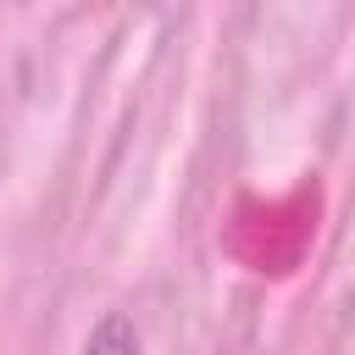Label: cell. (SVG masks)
Masks as SVG:
<instances>
[{
  "label": "cell",
  "mask_w": 355,
  "mask_h": 355,
  "mask_svg": "<svg viewBox=\"0 0 355 355\" xmlns=\"http://www.w3.org/2000/svg\"><path fill=\"white\" fill-rule=\"evenodd\" d=\"M83 355H139V333L128 316H100V327L83 338Z\"/></svg>",
  "instance_id": "1"
}]
</instances>
